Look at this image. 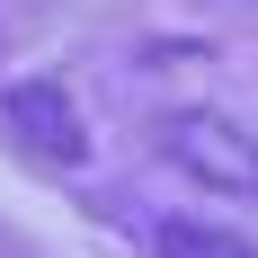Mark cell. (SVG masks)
<instances>
[{
	"mask_svg": "<svg viewBox=\"0 0 258 258\" xmlns=\"http://www.w3.org/2000/svg\"><path fill=\"white\" fill-rule=\"evenodd\" d=\"M9 125H18L36 152H53L62 169H80V152H89V143H80V116H72V98H62L53 80H18V89H9Z\"/></svg>",
	"mask_w": 258,
	"mask_h": 258,
	"instance_id": "cell-1",
	"label": "cell"
},
{
	"mask_svg": "<svg viewBox=\"0 0 258 258\" xmlns=\"http://www.w3.org/2000/svg\"><path fill=\"white\" fill-rule=\"evenodd\" d=\"M178 152L214 160L205 178H223V187H258V143H223L214 125H178Z\"/></svg>",
	"mask_w": 258,
	"mask_h": 258,
	"instance_id": "cell-2",
	"label": "cell"
},
{
	"mask_svg": "<svg viewBox=\"0 0 258 258\" xmlns=\"http://www.w3.org/2000/svg\"><path fill=\"white\" fill-rule=\"evenodd\" d=\"M152 249H160V258H258L249 240L214 232V223H160V232H152Z\"/></svg>",
	"mask_w": 258,
	"mask_h": 258,
	"instance_id": "cell-3",
	"label": "cell"
}]
</instances>
